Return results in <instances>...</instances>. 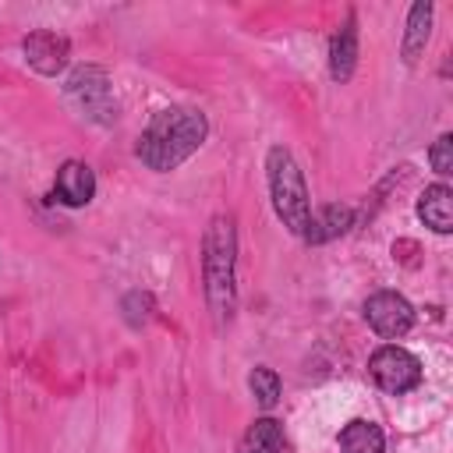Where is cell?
I'll return each mask as SVG.
<instances>
[{
    "label": "cell",
    "mask_w": 453,
    "mask_h": 453,
    "mask_svg": "<svg viewBox=\"0 0 453 453\" xmlns=\"http://www.w3.org/2000/svg\"><path fill=\"white\" fill-rule=\"evenodd\" d=\"M205 134H209V120L202 110L170 106L152 117V124L142 131L134 152L149 170L166 173V170H177L188 156H195L202 149Z\"/></svg>",
    "instance_id": "6da1fadb"
},
{
    "label": "cell",
    "mask_w": 453,
    "mask_h": 453,
    "mask_svg": "<svg viewBox=\"0 0 453 453\" xmlns=\"http://www.w3.org/2000/svg\"><path fill=\"white\" fill-rule=\"evenodd\" d=\"M234 258H237V230L234 216H212L202 244V276L212 315L223 322L234 311Z\"/></svg>",
    "instance_id": "7a4b0ae2"
},
{
    "label": "cell",
    "mask_w": 453,
    "mask_h": 453,
    "mask_svg": "<svg viewBox=\"0 0 453 453\" xmlns=\"http://www.w3.org/2000/svg\"><path fill=\"white\" fill-rule=\"evenodd\" d=\"M265 170H269V195H273V209L280 216V223L294 234L308 241L311 230V202H308V184L304 173L297 166V159L290 156V149L273 145L265 152Z\"/></svg>",
    "instance_id": "3957f363"
},
{
    "label": "cell",
    "mask_w": 453,
    "mask_h": 453,
    "mask_svg": "<svg viewBox=\"0 0 453 453\" xmlns=\"http://www.w3.org/2000/svg\"><path fill=\"white\" fill-rule=\"evenodd\" d=\"M368 372H372L375 386L386 389V393H407V389H414L421 382V361L411 350L396 347V343L379 347L368 357Z\"/></svg>",
    "instance_id": "277c9868"
},
{
    "label": "cell",
    "mask_w": 453,
    "mask_h": 453,
    "mask_svg": "<svg viewBox=\"0 0 453 453\" xmlns=\"http://www.w3.org/2000/svg\"><path fill=\"white\" fill-rule=\"evenodd\" d=\"M365 319H368V326H372L379 336L396 340V336H403V333L414 326V308H411V301L400 297L396 290H379V294H372V297L365 301Z\"/></svg>",
    "instance_id": "5b68a950"
},
{
    "label": "cell",
    "mask_w": 453,
    "mask_h": 453,
    "mask_svg": "<svg viewBox=\"0 0 453 453\" xmlns=\"http://www.w3.org/2000/svg\"><path fill=\"white\" fill-rule=\"evenodd\" d=\"M67 92L81 103V110H92V117L110 120L113 106H110V78L103 67H78L67 81Z\"/></svg>",
    "instance_id": "8992f818"
},
{
    "label": "cell",
    "mask_w": 453,
    "mask_h": 453,
    "mask_svg": "<svg viewBox=\"0 0 453 453\" xmlns=\"http://www.w3.org/2000/svg\"><path fill=\"white\" fill-rule=\"evenodd\" d=\"M21 50H25V60H28L39 74H46V78L60 74V71L67 67V57H71L67 39L57 35V32H32V35H25Z\"/></svg>",
    "instance_id": "52a82bcc"
},
{
    "label": "cell",
    "mask_w": 453,
    "mask_h": 453,
    "mask_svg": "<svg viewBox=\"0 0 453 453\" xmlns=\"http://www.w3.org/2000/svg\"><path fill=\"white\" fill-rule=\"evenodd\" d=\"M53 195L71 205V209H81L96 198V173L88 163L81 159H67L60 170H57V184H53Z\"/></svg>",
    "instance_id": "ba28073f"
},
{
    "label": "cell",
    "mask_w": 453,
    "mask_h": 453,
    "mask_svg": "<svg viewBox=\"0 0 453 453\" xmlns=\"http://www.w3.org/2000/svg\"><path fill=\"white\" fill-rule=\"evenodd\" d=\"M418 216L435 234H449L453 230V191L446 184H428L418 198Z\"/></svg>",
    "instance_id": "9c48e42d"
},
{
    "label": "cell",
    "mask_w": 453,
    "mask_h": 453,
    "mask_svg": "<svg viewBox=\"0 0 453 453\" xmlns=\"http://www.w3.org/2000/svg\"><path fill=\"white\" fill-rule=\"evenodd\" d=\"M354 64H357V21H354V14H347L343 28L329 42V74H333V81H347L354 74Z\"/></svg>",
    "instance_id": "30bf717a"
},
{
    "label": "cell",
    "mask_w": 453,
    "mask_h": 453,
    "mask_svg": "<svg viewBox=\"0 0 453 453\" xmlns=\"http://www.w3.org/2000/svg\"><path fill=\"white\" fill-rule=\"evenodd\" d=\"M237 453H287V435L276 418H258L237 442Z\"/></svg>",
    "instance_id": "8fae6325"
},
{
    "label": "cell",
    "mask_w": 453,
    "mask_h": 453,
    "mask_svg": "<svg viewBox=\"0 0 453 453\" xmlns=\"http://www.w3.org/2000/svg\"><path fill=\"white\" fill-rule=\"evenodd\" d=\"M428 35H432V4H414L411 14H407V32H403V64H418V57L425 53L428 46Z\"/></svg>",
    "instance_id": "7c38bea8"
},
{
    "label": "cell",
    "mask_w": 453,
    "mask_h": 453,
    "mask_svg": "<svg viewBox=\"0 0 453 453\" xmlns=\"http://www.w3.org/2000/svg\"><path fill=\"white\" fill-rule=\"evenodd\" d=\"M340 449L343 453H382L386 449V435H382V428L375 421L357 418V421H347L340 428Z\"/></svg>",
    "instance_id": "4fadbf2b"
},
{
    "label": "cell",
    "mask_w": 453,
    "mask_h": 453,
    "mask_svg": "<svg viewBox=\"0 0 453 453\" xmlns=\"http://www.w3.org/2000/svg\"><path fill=\"white\" fill-rule=\"evenodd\" d=\"M350 209L347 205H326L319 216H311V230H308V241L319 244V241H329L336 234H343L350 226Z\"/></svg>",
    "instance_id": "5bb4252c"
},
{
    "label": "cell",
    "mask_w": 453,
    "mask_h": 453,
    "mask_svg": "<svg viewBox=\"0 0 453 453\" xmlns=\"http://www.w3.org/2000/svg\"><path fill=\"white\" fill-rule=\"evenodd\" d=\"M248 389H251V396L269 411V407H276V400H280V375H276L273 368L258 365V368L248 375Z\"/></svg>",
    "instance_id": "9a60e30c"
},
{
    "label": "cell",
    "mask_w": 453,
    "mask_h": 453,
    "mask_svg": "<svg viewBox=\"0 0 453 453\" xmlns=\"http://www.w3.org/2000/svg\"><path fill=\"white\" fill-rule=\"evenodd\" d=\"M428 163H432V170H435L439 177L453 173V134H439V138L432 142V149H428Z\"/></svg>",
    "instance_id": "2e32d148"
}]
</instances>
